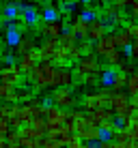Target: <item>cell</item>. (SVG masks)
Returning <instances> with one entry per match:
<instances>
[{
    "instance_id": "f546056e",
    "label": "cell",
    "mask_w": 138,
    "mask_h": 148,
    "mask_svg": "<svg viewBox=\"0 0 138 148\" xmlns=\"http://www.w3.org/2000/svg\"><path fill=\"white\" fill-rule=\"evenodd\" d=\"M112 140H114V131L99 129V142H112Z\"/></svg>"
},
{
    "instance_id": "f35d334b",
    "label": "cell",
    "mask_w": 138,
    "mask_h": 148,
    "mask_svg": "<svg viewBox=\"0 0 138 148\" xmlns=\"http://www.w3.org/2000/svg\"><path fill=\"white\" fill-rule=\"evenodd\" d=\"M2 56H4V54H2V45H0V58H2Z\"/></svg>"
},
{
    "instance_id": "8992f818",
    "label": "cell",
    "mask_w": 138,
    "mask_h": 148,
    "mask_svg": "<svg viewBox=\"0 0 138 148\" xmlns=\"http://www.w3.org/2000/svg\"><path fill=\"white\" fill-rule=\"evenodd\" d=\"M22 79H24V73L19 71L17 64H7V67H2L0 69V84H4V86H19L22 84Z\"/></svg>"
},
{
    "instance_id": "6da1fadb",
    "label": "cell",
    "mask_w": 138,
    "mask_h": 148,
    "mask_svg": "<svg viewBox=\"0 0 138 148\" xmlns=\"http://www.w3.org/2000/svg\"><path fill=\"white\" fill-rule=\"evenodd\" d=\"M54 73H56V67L52 62H37V67H35L30 73H26V77L33 82L35 86H39V88H52L54 84Z\"/></svg>"
},
{
    "instance_id": "ba28073f",
    "label": "cell",
    "mask_w": 138,
    "mask_h": 148,
    "mask_svg": "<svg viewBox=\"0 0 138 148\" xmlns=\"http://www.w3.org/2000/svg\"><path fill=\"white\" fill-rule=\"evenodd\" d=\"M110 30H108V26H106V22L104 19H93V22H89V32H86V39L89 41H99L101 37H106V34H108Z\"/></svg>"
},
{
    "instance_id": "4fadbf2b",
    "label": "cell",
    "mask_w": 138,
    "mask_h": 148,
    "mask_svg": "<svg viewBox=\"0 0 138 148\" xmlns=\"http://www.w3.org/2000/svg\"><path fill=\"white\" fill-rule=\"evenodd\" d=\"M24 26L26 24H9V28H7V32H4V41H7V45L9 47H15V45L19 43V39H22V30H24Z\"/></svg>"
},
{
    "instance_id": "52a82bcc",
    "label": "cell",
    "mask_w": 138,
    "mask_h": 148,
    "mask_svg": "<svg viewBox=\"0 0 138 148\" xmlns=\"http://www.w3.org/2000/svg\"><path fill=\"white\" fill-rule=\"evenodd\" d=\"M35 97L33 92V86H28V88H24V86H19V88H9L7 97H4V101L7 103H26V101H30Z\"/></svg>"
},
{
    "instance_id": "7a4b0ae2",
    "label": "cell",
    "mask_w": 138,
    "mask_h": 148,
    "mask_svg": "<svg viewBox=\"0 0 138 148\" xmlns=\"http://www.w3.org/2000/svg\"><path fill=\"white\" fill-rule=\"evenodd\" d=\"M101 73V64L97 62V58L93 54L89 56H82V58L76 62L74 71H71V75H74V82L76 84H82V79L86 75H99Z\"/></svg>"
},
{
    "instance_id": "ab89813d",
    "label": "cell",
    "mask_w": 138,
    "mask_h": 148,
    "mask_svg": "<svg viewBox=\"0 0 138 148\" xmlns=\"http://www.w3.org/2000/svg\"><path fill=\"white\" fill-rule=\"evenodd\" d=\"M134 75H136V77H138V69H136V73H134Z\"/></svg>"
},
{
    "instance_id": "ffe728a7",
    "label": "cell",
    "mask_w": 138,
    "mask_h": 148,
    "mask_svg": "<svg viewBox=\"0 0 138 148\" xmlns=\"http://www.w3.org/2000/svg\"><path fill=\"white\" fill-rule=\"evenodd\" d=\"M56 43H58V47L69 49V47H74V45L78 43V39H76L74 32H69V30H63V32H60V37L56 39Z\"/></svg>"
},
{
    "instance_id": "4dcf8cb0",
    "label": "cell",
    "mask_w": 138,
    "mask_h": 148,
    "mask_svg": "<svg viewBox=\"0 0 138 148\" xmlns=\"http://www.w3.org/2000/svg\"><path fill=\"white\" fill-rule=\"evenodd\" d=\"M9 131H11V127H9V120H7V118H0V133L7 135Z\"/></svg>"
},
{
    "instance_id": "74e56055",
    "label": "cell",
    "mask_w": 138,
    "mask_h": 148,
    "mask_svg": "<svg viewBox=\"0 0 138 148\" xmlns=\"http://www.w3.org/2000/svg\"><path fill=\"white\" fill-rule=\"evenodd\" d=\"M136 39H138V22H136Z\"/></svg>"
},
{
    "instance_id": "d4e9b609",
    "label": "cell",
    "mask_w": 138,
    "mask_h": 148,
    "mask_svg": "<svg viewBox=\"0 0 138 148\" xmlns=\"http://www.w3.org/2000/svg\"><path fill=\"white\" fill-rule=\"evenodd\" d=\"M41 19H43V22H56V19H60L58 9H54V7H45V11H43V15H41Z\"/></svg>"
},
{
    "instance_id": "5b68a950",
    "label": "cell",
    "mask_w": 138,
    "mask_h": 148,
    "mask_svg": "<svg viewBox=\"0 0 138 148\" xmlns=\"http://www.w3.org/2000/svg\"><path fill=\"white\" fill-rule=\"evenodd\" d=\"M50 97H52V103L56 105V108H60V110H71L76 105V97H74V92H71L69 86L54 88Z\"/></svg>"
},
{
    "instance_id": "484cf974",
    "label": "cell",
    "mask_w": 138,
    "mask_h": 148,
    "mask_svg": "<svg viewBox=\"0 0 138 148\" xmlns=\"http://www.w3.org/2000/svg\"><path fill=\"white\" fill-rule=\"evenodd\" d=\"M125 88H127V95H130V97L138 95V77H136V75H130V77H127V86H125Z\"/></svg>"
},
{
    "instance_id": "30bf717a",
    "label": "cell",
    "mask_w": 138,
    "mask_h": 148,
    "mask_svg": "<svg viewBox=\"0 0 138 148\" xmlns=\"http://www.w3.org/2000/svg\"><path fill=\"white\" fill-rule=\"evenodd\" d=\"M19 19H22V24H26V26H37L39 24L37 7H33V4H19Z\"/></svg>"
},
{
    "instance_id": "9c48e42d",
    "label": "cell",
    "mask_w": 138,
    "mask_h": 148,
    "mask_svg": "<svg viewBox=\"0 0 138 148\" xmlns=\"http://www.w3.org/2000/svg\"><path fill=\"white\" fill-rule=\"evenodd\" d=\"M37 62H41V56H39V49L35 47L33 52H28V54H24V56H19V62H17V67L22 73H30L35 67H37Z\"/></svg>"
},
{
    "instance_id": "1f68e13d",
    "label": "cell",
    "mask_w": 138,
    "mask_h": 148,
    "mask_svg": "<svg viewBox=\"0 0 138 148\" xmlns=\"http://www.w3.org/2000/svg\"><path fill=\"white\" fill-rule=\"evenodd\" d=\"M132 2H134V0H112V4H114L117 9H123V7H130Z\"/></svg>"
},
{
    "instance_id": "d6986e66",
    "label": "cell",
    "mask_w": 138,
    "mask_h": 148,
    "mask_svg": "<svg viewBox=\"0 0 138 148\" xmlns=\"http://www.w3.org/2000/svg\"><path fill=\"white\" fill-rule=\"evenodd\" d=\"M35 47H37V45H35V39H33V37H24V34H22L19 43L15 45V52H17V56H24V54L33 52Z\"/></svg>"
},
{
    "instance_id": "3957f363",
    "label": "cell",
    "mask_w": 138,
    "mask_h": 148,
    "mask_svg": "<svg viewBox=\"0 0 138 148\" xmlns=\"http://www.w3.org/2000/svg\"><path fill=\"white\" fill-rule=\"evenodd\" d=\"M110 97H112V92L108 88L99 90V92H93V95H86L82 99V108L86 112H93L99 108H110Z\"/></svg>"
},
{
    "instance_id": "5bb4252c",
    "label": "cell",
    "mask_w": 138,
    "mask_h": 148,
    "mask_svg": "<svg viewBox=\"0 0 138 148\" xmlns=\"http://www.w3.org/2000/svg\"><path fill=\"white\" fill-rule=\"evenodd\" d=\"M114 43H112V39H110V34H106V37H101L99 41H95V45H93V52L97 54V56H108L110 52H114Z\"/></svg>"
},
{
    "instance_id": "83f0119b",
    "label": "cell",
    "mask_w": 138,
    "mask_h": 148,
    "mask_svg": "<svg viewBox=\"0 0 138 148\" xmlns=\"http://www.w3.org/2000/svg\"><path fill=\"white\" fill-rule=\"evenodd\" d=\"M80 17H82L84 22H93V19H97V13L93 11V9L84 7V9H82V13H80Z\"/></svg>"
},
{
    "instance_id": "7c38bea8",
    "label": "cell",
    "mask_w": 138,
    "mask_h": 148,
    "mask_svg": "<svg viewBox=\"0 0 138 148\" xmlns=\"http://www.w3.org/2000/svg\"><path fill=\"white\" fill-rule=\"evenodd\" d=\"M71 84H74V75H71L69 67H56L52 88H60V86H71Z\"/></svg>"
},
{
    "instance_id": "8d00e7d4",
    "label": "cell",
    "mask_w": 138,
    "mask_h": 148,
    "mask_svg": "<svg viewBox=\"0 0 138 148\" xmlns=\"http://www.w3.org/2000/svg\"><path fill=\"white\" fill-rule=\"evenodd\" d=\"M134 103H136V105H138V95H136V97H134Z\"/></svg>"
},
{
    "instance_id": "9a60e30c",
    "label": "cell",
    "mask_w": 138,
    "mask_h": 148,
    "mask_svg": "<svg viewBox=\"0 0 138 148\" xmlns=\"http://www.w3.org/2000/svg\"><path fill=\"white\" fill-rule=\"evenodd\" d=\"M67 30L76 34V39H86V32H89V22H84V19L78 15L76 19H71V24H69Z\"/></svg>"
},
{
    "instance_id": "cb8c5ba5",
    "label": "cell",
    "mask_w": 138,
    "mask_h": 148,
    "mask_svg": "<svg viewBox=\"0 0 138 148\" xmlns=\"http://www.w3.org/2000/svg\"><path fill=\"white\" fill-rule=\"evenodd\" d=\"M117 71H121L123 75H127V77H130V75L136 73V64H134V60H123V62L117 67Z\"/></svg>"
},
{
    "instance_id": "60d3db41",
    "label": "cell",
    "mask_w": 138,
    "mask_h": 148,
    "mask_svg": "<svg viewBox=\"0 0 138 148\" xmlns=\"http://www.w3.org/2000/svg\"><path fill=\"white\" fill-rule=\"evenodd\" d=\"M0 19H2V13H0Z\"/></svg>"
},
{
    "instance_id": "44dd1931",
    "label": "cell",
    "mask_w": 138,
    "mask_h": 148,
    "mask_svg": "<svg viewBox=\"0 0 138 148\" xmlns=\"http://www.w3.org/2000/svg\"><path fill=\"white\" fill-rule=\"evenodd\" d=\"M104 60H106V64H108V67H119V64L125 60V54L119 52V47H117L114 52H110L108 56H104Z\"/></svg>"
},
{
    "instance_id": "277c9868",
    "label": "cell",
    "mask_w": 138,
    "mask_h": 148,
    "mask_svg": "<svg viewBox=\"0 0 138 148\" xmlns=\"http://www.w3.org/2000/svg\"><path fill=\"white\" fill-rule=\"evenodd\" d=\"M45 133L48 131H54V129H60V127H65V120H67V112L56 108V105H52V108L45 110Z\"/></svg>"
},
{
    "instance_id": "7402d4cb",
    "label": "cell",
    "mask_w": 138,
    "mask_h": 148,
    "mask_svg": "<svg viewBox=\"0 0 138 148\" xmlns=\"http://www.w3.org/2000/svg\"><path fill=\"white\" fill-rule=\"evenodd\" d=\"M19 17V4H11L9 2L7 7H4L2 11V19H7V22H13V19Z\"/></svg>"
},
{
    "instance_id": "e575fe53",
    "label": "cell",
    "mask_w": 138,
    "mask_h": 148,
    "mask_svg": "<svg viewBox=\"0 0 138 148\" xmlns=\"http://www.w3.org/2000/svg\"><path fill=\"white\" fill-rule=\"evenodd\" d=\"M11 4H22V0H9Z\"/></svg>"
},
{
    "instance_id": "603a6c76",
    "label": "cell",
    "mask_w": 138,
    "mask_h": 148,
    "mask_svg": "<svg viewBox=\"0 0 138 148\" xmlns=\"http://www.w3.org/2000/svg\"><path fill=\"white\" fill-rule=\"evenodd\" d=\"M127 86V75H123L119 71L117 73V77H114V82H112V88L110 90H114V92H123V88Z\"/></svg>"
},
{
    "instance_id": "d590c367",
    "label": "cell",
    "mask_w": 138,
    "mask_h": 148,
    "mask_svg": "<svg viewBox=\"0 0 138 148\" xmlns=\"http://www.w3.org/2000/svg\"><path fill=\"white\" fill-rule=\"evenodd\" d=\"M80 2H82V4H84V7H86V4H89V2H91V0H80Z\"/></svg>"
},
{
    "instance_id": "836d02e7",
    "label": "cell",
    "mask_w": 138,
    "mask_h": 148,
    "mask_svg": "<svg viewBox=\"0 0 138 148\" xmlns=\"http://www.w3.org/2000/svg\"><path fill=\"white\" fill-rule=\"evenodd\" d=\"M4 60H7V64H17L15 62V56H4Z\"/></svg>"
},
{
    "instance_id": "f1b7e54d",
    "label": "cell",
    "mask_w": 138,
    "mask_h": 148,
    "mask_svg": "<svg viewBox=\"0 0 138 148\" xmlns=\"http://www.w3.org/2000/svg\"><path fill=\"white\" fill-rule=\"evenodd\" d=\"M39 148H60V144L54 142V140H50V137L45 135L43 140H39Z\"/></svg>"
},
{
    "instance_id": "8fae6325",
    "label": "cell",
    "mask_w": 138,
    "mask_h": 148,
    "mask_svg": "<svg viewBox=\"0 0 138 148\" xmlns=\"http://www.w3.org/2000/svg\"><path fill=\"white\" fill-rule=\"evenodd\" d=\"M39 32L45 39H58L63 32V19H56V22H43V26L39 28Z\"/></svg>"
},
{
    "instance_id": "e0dca14e",
    "label": "cell",
    "mask_w": 138,
    "mask_h": 148,
    "mask_svg": "<svg viewBox=\"0 0 138 148\" xmlns=\"http://www.w3.org/2000/svg\"><path fill=\"white\" fill-rule=\"evenodd\" d=\"M117 67H106V69H101V73H99V84H101V88H112V82H114L117 77Z\"/></svg>"
},
{
    "instance_id": "d6a6232c",
    "label": "cell",
    "mask_w": 138,
    "mask_h": 148,
    "mask_svg": "<svg viewBox=\"0 0 138 148\" xmlns=\"http://www.w3.org/2000/svg\"><path fill=\"white\" fill-rule=\"evenodd\" d=\"M39 101H41V108H45V110L54 105V103H52V97H50V95H48V97H43V99H39Z\"/></svg>"
},
{
    "instance_id": "4316f807",
    "label": "cell",
    "mask_w": 138,
    "mask_h": 148,
    "mask_svg": "<svg viewBox=\"0 0 138 148\" xmlns=\"http://www.w3.org/2000/svg\"><path fill=\"white\" fill-rule=\"evenodd\" d=\"M80 47V52H82V56H89L91 52H93V45H91V41L89 39H80L78 43H76Z\"/></svg>"
},
{
    "instance_id": "2e32d148",
    "label": "cell",
    "mask_w": 138,
    "mask_h": 148,
    "mask_svg": "<svg viewBox=\"0 0 138 148\" xmlns=\"http://www.w3.org/2000/svg\"><path fill=\"white\" fill-rule=\"evenodd\" d=\"M37 49H39V56H41V60H45V62H52L54 52H56V39H45Z\"/></svg>"
},
{
    "instance_id": "ac0fdd59",
    "label": "cell",
    "mask_w": 138,
    "mask_h": 148,
    "mask_svg": "<svg viewBox=\"0 0 138 148\" xmlns=\"http://www.w3.org/2000/svg\"><path fill=\"white\" fill-rule=\"evenodd\" d=\"M110 39H112V43H114V47H121V49L127 47V45L134 41V39H132V34L127 32L125 28H123V30H119V32H112V34H110Z\"/></svg>"
}]
</instances>
